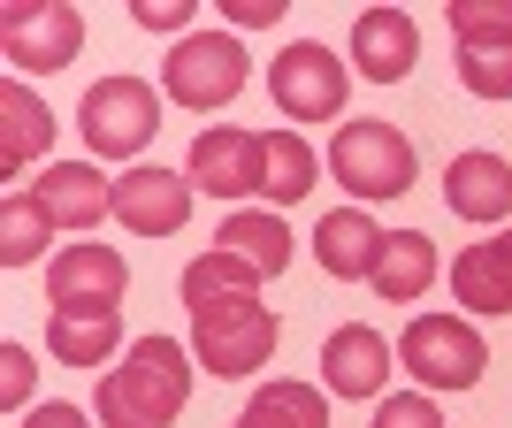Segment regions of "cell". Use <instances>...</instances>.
Returning a JSON list of instances; mask_svg holds the SVG:
<instances>
[{"label": "cell", "instance_id": "1", "mask_svg": "<svg viewBox=\"0 0 512 428\" xmlns=\"http://www.w3.org/2000/svg\"><path fill=\"white\" fill-rule=\"evenodd\" d=\"M184 406H192V344L176 337H138L92 390L100 428H176Z\"/></svg>", "mask_w": 512, "mask_h": 428}, {"label": "cell", "instance_id": "2", "mask_svg": "<svg viewBox=\"0 0 512 428\" xmlns=\"http://www.w3.org/2000/svg\"><path fill=\"white\" fill-rule=\"evenodd\" d=\"M329 176H337L352 199H406L421 161H413V138L383 115H367V123H344L329 138Z\"/></svg>", "mask_w": 512, "mask_h": 428}, {"label": "cell", "instance_id": "3", "mask_svg": "<svg viewBox=\"0 0 512 428\" xmlns=\"http://www.w3.org/2000/svg\"><path fill=\"white\" fill-rule=\"evenodd\" d=\"M276 314L260 299H222V306H199L192 314V360L207 367L214 383H245L276 360Z\"/></svg>", "mask_w": 512, "mask_h": 428}, {"label": "cell", "instance_id": "4", "mask_svg": "<svg viewBox=\"0 0 512 428\" xmlns=\"http://www.w3.org/2000/svg\"><path fill=\"white\" fill-rule=\"evenodd\" d=\"M77 130H85V146L107 153V161H130V153L153 146V130H161V92L146 77H92V92L77 100Z\"/></svg>", "mask_w": 512, "mask_h": 428}, {"label": "cell", "instance_id": "5", "mask_svg": "<svg viewBox=\"0 0 512 428\" xmlns=\"http://www.w3.org/2000/svg\"><path fill=\"white\" fill-rule=\"evenodd\" d=\"M245 46L230 39V31H184V39L169 46V62H161V100L176 107H199V115H214V107H230L237 92H245Z\"/></svg>", "mask_w": 512, "mask_h": 428}, {"label": "cell", "instance_id": "6", "mask_svg": "<svg viewBox=\"0 0 512 428\" xmlns=\"http://www.w3.org/2000/svg\"><path fill=\"white\" fill-rule=\"evenodd\" d=\"M398 360H406V375L421 390H474L482 367H490V344L459 314H413L406 337H398Z\"/></svg>", "mask_w": 512, "mask_h": 428}, {"label": "cell", "instance_id": "7", "mask_svg": "<svg viewBox=\"0 0 512 428\" xmlns=\"http://www.w3.org/2000/svg\"><path fill=\"white\" fill-rule=\"evenodd\" d=\"M0 46H8V69L54 77V69L77 62L85 16H77L69 0H8V8H0Z\"/></svg>", "mask_w": 512, "mask_h": 428}, {"label": "cell", "instance_id": "8", "mask_svg": "<svg viewBox=\"0 0 512 428\" xmlns=\"http://www.w3.org/2000/svg\"><path fill=\"white\" fill-rule=\"evenodd\" d=\"M130 291V260L100 237H77L46 260V306L54 314H115Z\"/></svg>", "mask_w": 512, "mask_h": 428}, {"label": "cell", "instance_id": "9", "mask_svg": "<svg viewBox=\"0 0 512 428\" xmlns=\"http://www.w3.org/2000/svg\"><path fill=\"white\" fill-rule=\"evenodd\" d=\"M268 92H276V107L291 115V123H337L352 77L337 69V54H329L321 39H291L276 54V69H268Z\"/></svg>", "mask_w": 512, "mask_h": 428}, {"label": "cell", "instance_id": "10", "mask_svg": "<svg viewBox=\"0 0 512 428\" xmlns=\"http://www.w3.org/2000/svg\"><path fill=\"white\" fill-rule=\"evenodd\" d=\"M192 176L161 169V161H138V169L115 176V222L138 237H176L184 222H192Z\"/></svg>", "mask_w": 512, "mask_h": 428}, {"label": "cell", "instance_id": "11", "mask_svg": "<svg viewBox=\"0 0 512 428\" xmlns=\"http://www.w3.org/2000/svg\"><path fill=\"white\" fill-rule=\"evenodd\" d=\"M184 176L214 199H253V192H268V138L260 130H199Z\"/></svg>", "mask_w": 512, "mask_h": 428}, {"label": "cell", "instance_id": "12", "mask_svg": "<svg viewBox=\"0 0 512 428\" xmlns=\"http://www.w3.org/2000/svg\"><path fill=\"white\" fill-rule=\"evenodd\" d=\"M31 199L46 207L54 230H77V237H92V230H100V214H115V184H107L92 161H54V169L31 184Z\"/></svg>", "mask_w": 512, "mask_h": 428}, {"label": "cell", "instance_id": "13", "mask_svg": "<svg viewBox=\"0 0 512 428\" xmlns=\"http://www.w3.org/2000/svg\"><path fill=\"white\" fill-rule=\"evenodd\" d=\"M413 62H421V23L406 8H360V23H352V69L375 77V85H398V77H413Z\"/></svg>", "mask_w": 512, "mask_h": 428}, {"label": "cell", "instance_id": "14", "mask_svg": "<svg viewBox=\"0 0 512 428\" xmlns=\"http://www.w3.org/2000/svg\"><path fill=\"white\" fill-rule=\"evenodd\" d=\"M383 375H390L383 329H367V321L329 329V344H321V390H329V398H375Z\"/></svg>", "mask_w": 512, "mask_h": 428}, {"label": "cell", "instance_id": "15", "mask_svg": "<svg viewBox=\"0 0 512 428\" xmlns=\"http://www.w3.org/2000/svg\"><path fill=\"white\" fill-rule=\"evenodd\" d=\"M444 207L459 214V222H505L512 214V161L505 153H451V169H444Z\"/></svg>", "mask_w": 512, "mask_h": 428}, {"label": "cell", "instance_id": "16", "mask_svg": "<svg viewBox=\"0 0 512 428\" xmlns=\"http://www.w3.org/2000/svg\"><path fill=\"white\" fill-rule=\"evenodd\" d=\"M383 237L390 230H375V214H367V207H337V214H321V222H314V260L337 283H375Z\"/></svg>", "mask_w": 512, "mask_h": 428}, {"label": "cell", "instance_id": "17", "mask_svg": "<svg viewBox=\"0 0 512 428\" xmlns=\"http://www.w3.org/2000/svg\"><path fill=\"white\" fill-rule=\"evenodd\" d=\"M451 291H459V314H512V253L505 237H482L451 260Z\"/></svg>", "mask_w": 512, "mask_h": 428}, {"label": "cell", "instance_id": "18", "mask_svg": "<svg viewBox=\"0 0 512 428\" xmlns=\"http://www.w3.org/2000/svg\"><path fill=\"white\" fill-rule=\"evenodd\" d=\"M46 352L62 367H107L123 344V314H46Z\"/></svg>", "mask_w": 512, "mask_h": 428}, {"label": "cell", "instance_id": "19", "mask_svg": "<svg viewBox=\"0 0 512 428\" xmlns=\"http://www.w3.org/2000/svg\"><path fill=\"white\" fill-rule=\"evenodd\" d=\"M214 253H237L245 268H260V276H283V268H291V230H283V214L237 207L230 222L214 230Z\"/></svg>", "mask_w": 512, "mask_h": 428}, {"label": "cell", "instance_id": "20", "mask_svg": "<svg viewBox=\"0 0 512 428\" xmlns=\"http://www.w3.org/2000/svg\"><path fill=\"white\" fill-rule=\"evenodd\" d=\"M0 123H8V138H0V169H8V176H16L31 153L54 146V107L23 85V77H8V85H0Z\"/></svg>", "mask_w": 512, "mask_h": 428}, {"label": "cell", "instance_id": "21", "mask_svg": "<svg viewBox=\"0 0 512 428\" xmlns=\"http://www.w3.org/2000/svg\"><path fill=\"white\" fill-rule=\"evenodd\" d=\"M237 421H253V428H329V390L321 383H260L253 398H245V413Z\"/></svg>", "mask_w": 512, "mask_h": 428}, {"label": "cell", "instance_id": "22", "mask_svg": "<svg viewBox=\"0 0 512 428\" xmlns=\"http://www.w3.org/2000/svg\"><path fill=\"white\" fill-rule=\"evenodd\" d=\"M428 283H436V245H428L421 230L383 237V260H375V291H383L390 306H413Z\"/></svg>", "mask_w": 512, "mask_h": 428}, {"label": "cell", "instance_id": "23", "mask_svg": "<svg viewBox=\"0 0 512 428\" xmlns=\"http://www.w3.org/2000/svg\"><path fill=\"white\" fill-rule=\"evenodd\" d=\"M253 291H260V268H245L237 253H214V245L184 268V306L192 314L199 306H222V299H253Z\"/></svg>", "mask_w": 512, "mask_h": 428}, {"label": "cell", "instance_id": "24", "mask_svg": "<svg viewBox=\"0 0 512 428\" xmlns=\"http://www.w3.org/2000/svg\"><path fill=\"white\" fill-rule=\"evenodd\" d=\"M46 237H54V222H46V207L31 192H8V199H0V260H8V268H31V253L54 260Z\"/></svg>", "mask_w": 512, "mask_h": 428}, {"label": "cell", "instance_id": "25", "mask_svg": "<svg viewBox=\"0 0 512 428\" xmlns=\"http://www.w3.org/2000/svg\"><path fill=\"white\" fill-rule=\"evenodd\" d=\"M314 176H321V161H314V146H306L299 130H268V199H276V207H299V199L314 192Z\"/></svg>", "mask_w": 512, "mask_h": 428}, {"label": "cell", "instance_id": "26", "mask_svg": "<svg viewBox=\"0 0 512 428\" xmlns=\"http://www.w3.org/2000/svg\"><path fill=\"white\" fill-rule=\"evenodd\" d=\"M451 46L459 54H505L512 46V0H451Z\"/></svg>", "mask_w": 512, "mask_h": 428}, {"label": "cell", "instance_id": "27", "mask_svg": "<svg viewBox=\"0 0 512 428\" xmlns=\"http://www.w3.org/2000/svg\"><path fill=\"white\" fill-rule=\"evenodd\" d=\"M459 85L474 100H512V46L505 54H459Z\"/></svg>", "mask_w": 512, "mask_h": 428}, {"label": "cell", "instance_id": "28", "mask_svg": "<svg viewBox=\"0 0 512 428\" xmlns=\"http://www.w3.org/2000/svg\"><path fill=\"white\" fill-rule=\"evenodd\" d=\"M375 428H444V413H436L428 390H398V398L375 406Z\"/></svg>", "mask_w": 512, "mask_h": 428}, {"label": "cell", "instance_id": "29", "mask_svg": "<svg viewBox=\"0 0 512 428\" xmlns=\"http://www.w3.org/2000/svg\"><path fill=\"white\" fill-rule=\"evenodd\" d=\"M199 0H130V23L138 31H184Z\"/></svg>", "mask_w": 512, "mask_h": 428}, {"label": "cell", "instance_id": "30", "mask_svg": "<svg viewBox=\"0 0 512 428\" xmlns=\"http://www.w3.org/2000/svg\"><path fill=\"white\" fill-rule=\"evenodd\" d=\"M0 398L8 406L31 398V344H0Z\"/></svg>", "mask_w": 512, "mask_h": 428}, {"label": "cell", "instance_id": "31", "mask_svg": "<svg viewBox=\"0 0 512 428\" xmlns=\"http://www.w3.org/2000/svg\"><path fill=\"white\" fill-rule=\"evenodd\" d=\"M222 16H230L237 31H268V23L283 16V0H222Z\"/></svg>", "mask_w": 512, "mask_h": 428}, {"label": "cell", "instance_id": "32", "mask_svg": "<svg viewBox=\"0 0 512 428\" xmlns=\"http://www.w3.org/2000/svg\"><path fill=\"white\" fill-rule=\"evenodd\" d=\"M23 428H92V421H85V406H62V398H54V406L23 413Z\"/></svg>", "mask_w": 512, "mask_h": 428}, {"label": "cell", "instance_id": "33", "mask_svg": "<svg viewBox=\"0 0 512 428\" xmlns=\"http://www.w3.org/2000/svg\"><path fill=\"white\" fill-rule=\"evenodd\" d=\"M505 253H512V230H505Z\"/></svg>", "mask_w": 512, "mask_h": 428}, {"label": "cell", "instance_id": "34", "mask_svg": "<svg viewBox=\"0 0 512 428\" xmlns=\"http://www.w3.org/2000/svg\"><path fill=\"white\" fill-rule=\"evenodd\" d=\"M230 428H253V421H230Z\"/></svg>", "mask_w": 512, "mask_h": 428}]
</instances>
